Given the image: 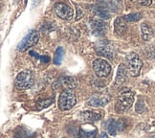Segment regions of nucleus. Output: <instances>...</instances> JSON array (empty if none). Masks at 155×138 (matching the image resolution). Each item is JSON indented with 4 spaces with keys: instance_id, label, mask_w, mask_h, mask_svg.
<instances>
[{
    "instance_id": "f257e3e1",
    "label": "nucleus",
    "mask_w": 155,
    "mask_h": 138,
    "mask_svg": "<svg viewBox=\"0 0 155 138\" xmlns=\"http://www.w3.org/2000/svg\"><path fill=\"white\" fill-rule=\"evenodd\" d=\"M134 102V93L129 88H123L119 91L116 99V111L124 112L130 109Z\"/></svg>"
},
{
    "instance_id": "f03ea898",
    "label": "nucleus",
    "mask_w": 155,
    "mask_h": 138,
    "mask_svg": "<svg viewBox=\"0 0 155 138\" xmlns=\"http://www.w3.org/2000/svg\"><path fill=\"white\" fill-rule=\"evenodd\" d=\"M127 70L130 76L137 77L139 76L141 69L143 67V62L139 59L138 54L136 53H130L127 56Z\"/></svg>"
},
{
    "instance_id": "7ed1b4c3",
    "label": "nucleus",
    "mask_w": 155,
    "mask_h": 138,
    "mask_svg": "<svg viewBox=\"0 0 155 138\" xmlns=\"http://www.w3.org/2000/svg\"><path fill=\"white\" fill-rule=\"evenodd\" d=\"M77 98L74 93L69 90H64L58 98V107L61 110H69L76 105Z\"/></svg>"
},
{
    "instance_id": "20e7f679",
    "label": "nucleus",
    "mask_w": 155,
    "mask_h": 138,
    "mask_svg": "<svg viewBox=\"0 0 155 138\" xmlns=\"http://www.w3.org/2000/svg\"><path fill=\"white\" fill-rule=\"evenodd\" d=\"M34 77L31 71H22L17 75L15 79V86L18 89H28L34 85Z\"/></svg>"
},
{
    "instance_id": "39448f33",
    "label": "nucleus",
    "mask_w": 155,
    "mask_h": 138,
    "mask_svg": "<svg viewBox=\"0 0 155 138\" xmlns=\"http://www.w3.org/2000/svg\"><path fill=\"white\" fill-rule=\"evenodd\" d=\"M93 70L98 77L105 78L111 72L110 64L103 59H97L93 62Z\"/></svg>"
},
{
    "instance_id": "423d86ee",
    "label": "nucleus",
    "mask_w": 155,
    "mask_h": 138,
    "mask_svg": "<svg viewBox=\"0 0 155 138\" xmlns=\"http://www.w3.org/2000/svg\"><path fill=\"white\" fill-rule=\"evenodd\" d=\"M38 39H39V35H38V31H31L20 41V43L18 44V46H17V49L21 52H24L28 49V48L37 44Z\"/></svg>"
},
{
    "instance_id": "0eeeda50",
    "label": "nucleus",
    "mask_w": 155,
    "mask_h": 138,
    "mask_svg": "<svg viewBox=\"0 0 155 138\" xmlns=\"http://www.w3.org/2000/svg\"><path fill=\"white\" fill-rule=\"evenodd\" d=\"M54 10H55L57 15L64 20H69L74 15L73 9L65 3H61V2L56 3L55 6H54Z\"/></svg>"
},
{
    "instance_id": "6e6552de",
    "label": "nucleus",
    "mask_w": 155,
    "mask_h": 138,
    "mask_svg": "<svg viewBox=\"0 0 155 138\" xmlns=\"http://www.w3.org/2000/svg\"><path fill=\"white\" fill-rule=\"evenodd\" d=\"M124 121L123 119L121 120H110L107 124V131L111 135H116L118 131H122L124 129Z\"/></svg>"
},
{
    "instance_id": "1a4fd4ad",
    "label": "nucleus",
    "mask_w": 155,
    "mask_h": 138,
    "mask_svg": "<svg viewBox=\"0 0 155 138\" xmlns=\"http://www.w3.org/2000/svg\"><path fill=\"white\" fill-rule=\"evenodd\" d=\"M127 67L124 64H121L118 68V73L116 77V86H122L123 83L127 81Z\"/></svg>"
},
{
    "instance_id": "9d476101",
    "label": "nucleus",
    "mask_w": 155,
    "mask_h": 138,
    "mask_svg": "<svg viewBox=\"0 0 155 138\" xmlns=\"http://www.w3.org/2000/svg\"><path fill=\"white\" fill-rule=\"evenodd\" d=\"M114 30L117 35H123L127 31V23L123 17H117L114 21Z\"/></svg>"
},
{
    "instance_id": "9b49d317",
    "label": "nucleus",
    "mask_w": 155,
    "mask_h": 138,
    "mask_svg": "<svg viewBox=\"0 0 155 138\" xmlns=\"http://www.w3.org/2000/svg\"><path fill=\"white\" fill-rule=\"evenodd\" d=\"M91 27L93 32L96 34V35H104L107 29L106 24L104 21H101V20H92L91 21Z\"/></svg>"
},
{
    "instance_id": "f8f14e48",
    "label": "nucleus",
    "mask_w": 155,
    "mask_h": 138,
    "mask_svg": "<svg viewBox=\"0 0 155 138\" xmlns=\"http://www.w3.org/2000/svg\"><path fill=\"white\" fill-rule=\"evenodd\" d=\"M141 37L144 41H147L153 37V30L147 23H143L141 25Z\"/></svg>"
},
{
    "instance_id": "ddd939ff",
    "label": "nucleus",
    "mask_w": 155,
    "mask_h": 138,
    "mask_svg": "<svg viewBox=\"0 0 155 138\" xmlns=\"http://www.w3.org/2000/svg\"><path fill=\"white\" fill-rule=\"evenodd\" d=\"M102 118L99 113L93 111H83L81 113V119L86 122H95Z\"/></svg>"
},
{
    "instance_id": "4468645a",
    "label": "nucleus",
    "mask_w": 155,
    "mask_h": 138,
    "mask_svg": "<svg viewBox=\"0 0 155 138\" xmlns=\"http://www.w3.org/2000/svg\"><path fill=\"white\" fill-rule=\"evenodd\" d=\"M61 83L68 89H73L77 87V81L73 77H63L61 80Z\"/></svg>"
},
{
    "instance_id": "2eb2a0df",
    "label": "nucleus",
    "mask_w": 155,
    "mask_h": 138,
    "mask_svg": "<svg viewBox=\"0 0 155 138\" xmlns=\"http://www.w3.org/2000/svg\"><path fill=\"white\" fill-rule=\"evenodd\" d=\"M108 103V100L104 97H94L89 100L88 104L92 106H104Z\"/></svg>"
},
{
    "instance_id": "dca6fc26",
    "label": "nucleus",
    "mask_w": 155,
    "mask_h": 138,
    "mask_svg": "<svg viewBox=\"0 0 155 138\" xmlns=\"http://www.w3.org/2000/svg\"><path fill=\"white\" fill-rule=\"evenodd\" d=\"M96 51L101 56H104L108 59L113 58V52L111 51L109 46H99V47H97Z\"/></svg>"
},
{
    "instance_id": "f3484780",
    "label": "nucleus",
    "mask_w": 155,
    "mask_h": 138,
    "mask_svg": "<svg viewBox=\"0 0 155 138\" xmlns=\"http://www.w3.org/2000/svg\"><path fill=\"white\" fill-rule=\"evenodd\" d=\"M97 130H93L92 131H87L81 129L79 131V138H96Z\"/></svg>"
},
{
    "instance_id": "a211bd4d",
    "label": "nucleus",
    "mask_w": 155,
    "mask_h": 138,
    "mask_svg": "<svg viewBox=\"0 0 155 138\" xmlns=\"http://www.w3.org/2000/svg\"><path fill=\"white\" fill-rule=\"evenodd\" d=\"M53 103H54V98H48V99L38 101L37 106L38 107V109H47L48 106H50Z\"/></svg>"
},
{
    "instance_id": "6ab92c4d",
    "label": "nucleus",
    "mask_w": 155,
    "mask_h": 138,
    "mask_svg": "<svg viewBox=\"0 0 155 138\" xmlns=\"http://www.w3.org/2000/svg\"><path fill=\"white\" fill-rule=\"evenodd\" d=\"M63 55H64V51L62 47H58L56 50L55 53V57H54V63L55 64H61V61L63 59Z\"/></svg>"
},
{
    "instance_id": "aec40b11",
    "label": "nucleus",
    "mask_w": 155,
    "mask_h": 138,
    "mask_svg": "<svg viewBox=\"0 0 155 138\" xmlns=\"http://www.w3.org/2000/svg\"><path fill=\"white\" fill-rule=\"evenodd\" d=\"M123 19L126 21H128V22H135V21H138L142 19V14L141 13L129 14V15H124Z\"/></svg>"
},
{
    "instance_id": "412c9836",
    "label": "nucleus",
    "mask_w": 155,
    "mask_h": 138,
    "mask_svg": "<svg viewBox=\"0 0 155 138\" xmlns=\"http://www.w3.org/2000/svg\"><path fill=\"white\" fill-rule=\"evenodd\" d=\"M96 15L98 16H100L101 19H109V16H110V14L108 13V11L104 8H98L96 10Z\"/></svg>"
},
{
    "instance_id": "4be33fe9",
    "label": "nucleus",
    "mask_w": 155,
    "mask_h": 138,
    "mask_svg": "<svg viewBox=\"0 0 155 138\" xmlns=\"http://www.w3.org/2000/svg\"><path fill=\"white\" fill-rule=\"evenodd\" d=\"M146 55L148 59H155V46H148L146 49Z\"/></svg>"
},
{
    "instance_id": "5701e85b",
    "label": "nucleus",
    "mask_w": 155,
    "mask_h": 138,
    "mask_svg": "<svg viewBox=\"0 0 155 138\" xmlns=\"http://www.w3.org/2000/svg\"><path fill=\"white\" fill-rule=\"evenodd\" d=\"M145 110H146V106H145L144 101L139 100L138 103L136 104V111L142 113V112H144Z\"/></svg>"
},
{
    "instance_id": "b1692460",
    "label": "nucleus",
    "mask_w": 155,
    "mask_h": 138,
    "mask_svg": "<svg viewBox=\"0 0 155 138\" xmlns=\"http://www.w3.org/2000/svg\"><path fill=\"white\" fill-rule=\"evenodd\" d=\"M82 11L80 8H77V17H76V20H79L81 17H82Z\"/></svg>"
},
{
    "instance_id": "393cba45",
    "label": "nucleus",
    "mask_w": 155,
    "mask_h": 138,
    "mask_svg": "<svg viewBox=\"0 0 155 138\" xmlns=\"http://www.w3.org/2000/svg\"><path fill=\"white\" fill-rule=\"evenodd\" d=\"M141 5H144V6H150L151 5L152 1L151 0H145V1H140Z\"/></svg>"
},
{
    "instance_id": "a878e982",
    "label": "nucleus",
    "mask_w": 155,
    "mask_h": 138,
    "mask_svg": "<svg viewBox=\"0 0 155 138\" xmlns=\"http://www.w3.org/2000/svg\"><path fill=\"white\" fill-rule=\"evenodd\" d=\"M100 138H109V137H108V135H107V133H103L102 134H101Z\"/></svg>"
},
{
    "instance_id": "bb28decb",
    "label": "nucleus",
    "mask_w": 155,
    "mask_h": 138,
    "mask_svg": "<svg viewBox=\"0 0 155 138\" xmlns=\"http://www.w3.org/2000/svg\"><path fill=\"white\" fill-rule=\"evenodd\" d=\"M151 138H155V135H154V136H152V137H151Z\"/></svg>"
},
{
    "instance_id": "cd10ccee",
    "label": "nucleus",
    "mask_w": 155,
    "mask_h": 138,
    "mask_svg": "<svg viewBox=\"0 0 155 138\" xmlns=\"http://www.w3.org/2000/svg\"><path fill=\"white\" fill-rule=\"evenodd\" d=\"M63 138H65V137H63Z\"/></svg>"
}]
</instances>
